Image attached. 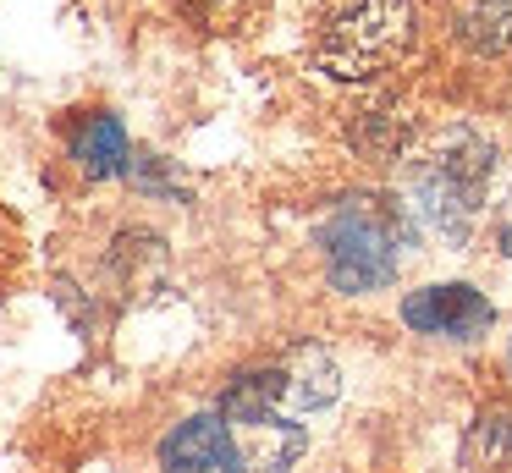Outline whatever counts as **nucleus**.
I'll use <instances>...</instances> for the list:
<instances>
[{
  "instance_id": "1",
  "label": "nucleus",
  "mask_w": 512,
  "mask_h": 473,
  "mask_svg": "<svg viewBox=\"0 0 512 473\" xmlns=\"http://www.w3.org/2000/svg\"><path fill=\"white\" fill-rule=\"evenodd\" d=\"M413 44V0H336L314 33V61L336 83L391 72Z\"/></svg>"
},
{
  "instance_id": "2",
  "label": "nucleus",
  "mask_w": 512,
  "mask_h": 473,
  "mask_svg": "<svg viewBox=\"0 0 512 473\" xmlns=\"http://www.w3.org/2000/svg\"><path fill=\"white\" fill-rule=\"evenodd\" d=\"M325 242V270L342 292H375L397 275V242L402 215L386 198H347L320 231Z\"/></svg>"
},
{
  "instance_id": "3",
  "label": "nucleus",
  "mask_w": 512,
  "mask_h": 473,
  "mask_svg": "<svg viewBox=\"0 0 512 473\" xmlns=\"http://www.w3.org/2000/svg\"><path fill=\"white\" fill-rule=\"evenodd\" d=\"M490 176V143L474 132H446L435 143V154L413 171V198H419V215L430 220L441 237L463 242L468 226L479 215V193H485Z\"/></svg>"
},
{
  "instance_id": "4",
  "label": "nucleus",
  "mask_w": 512,
  "mask_h": 473,
  "mask_svg": "<svg viewBox=\"0 0 512 473\" xmlns=\"http://www.w3.org/2000/svg\"><path fill=\"white\" fill-rule=\"evenodd\" d=\"M160 468L166 473H248L243 440L226 424V413H199L160 440Z\"/></svg>"
},
{
  "instance_id": "5",
  "label": "nucleus",
  "mask_w": 512,
  "mask_h": 473,
  "mask_svg": "<svg viewBox=\"0 0 512 473\" xmlns=\"http://www.w3.org/2000/svg\"><path fill=\"white\" fill-rule=\"evenodd\" d=\"M402 319L419 336H446V341H468L490 325V303L474 286L452 281V286H424V292L402 297Z\"/></svg>"
},
{
  "instance_id": "6",
  "label": "nucleus",
  "mask_w": 512,
  "mask_h": 473,
  "mask_svg": "<svg viewBox=\"0 0 512 473\" xmlns=\"http://www.w3.org/2000/svg\"><path fill=\"white\" fill-rule=\"evenodd\" d=\"M276 369H281V391H287L292 413H314V407H325L336 396V363L320 347H292Z\"/></svg>"
},
{
  "instance_id": "7",
  "label": "nucleus",
  "mask_w": 512,
  "mask_h": 473,
  "mask_svg": "<svg viewBox=\"0 0 512 473\" xmlns=\"http://www.w3.org/2000/svg\"><path fill=\"white\" fill-rule=\"evenodd\" d=\"M72 154H78V165H83V176H116L127 165V132H122V121L116 116H94L89 127L72 138Z\"/></svg>"
},
{
  "instance_id": "8",
  "label": "nucleus",
  "mask_w": 512,
  "mask_h": 473,
  "mask_svg": "<svg viewBox=\"0 0 512 473\" xmlns=\"http://www.w3.org/2000/svg\"><path fill=\"white\" fill-rule=\"evenodd\" d=\"M463 39L479 55H507L512 50V0H474L463 11Z\"/></svg>"
},
{
  "instance_id": "9",
  "label": "nucleus",
  "mask_w": 512,
  "mask_h": 473,
  "mask_svg": "<svg viewBox=\"0 0 512 473\" xmlns=\"http://www.w3.org/2000/svg\"><path fill=\"white\" fill-rule=\"evenodd\" d=\"M507 457H512V413H479L463 440V462L468 468H501Z\"/></svg>"
},
{
  "instance_id": "10",
  "label": "nucleus",
  "mask_w": 512,
  "mask_h": 473,
  "mask_svg": "<svg viewBox=\"0 0 512 473\" xmlns=\"http://www.w3.org/2000/svg\"><path fill=\"white\" fill-rule=\"evenodd\" d=\"M501 248L512 253V198H507V209H501Z\"/></svg>"
}]
</instances>
